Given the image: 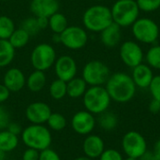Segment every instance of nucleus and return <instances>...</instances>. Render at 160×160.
Wrapping results in <instances>:
<instances>
[{
  "instance_id": "obj_46",
  "label": "nucleus",
  "mask_w": 160,
  "mask_h": 160,
  "mask_svg": "<svg viewBox=\"0 0 160 160\" xmlns=\"http://www.w3.org/2000/svg\"><path fill=\"white\" fill-rule=\"evenodd\" d=\"M124 160H139L138 158H131V157H128L126 159Z\"/></svg>"
},
{
  "instance_id": "obj_4",
  "label": "nucleus",
  "mask_w": 160,
  "mask_h": 160,
  "mask_svg": "<svg viewBox=\"0 0 160 160\" xmlns=\"http://www.w3.org/2000/svg\"><path fill=\"white\" fill-rule=\"evenodd\" d=\"M82 101L86 111L93 114H100L106 112L111 104V98L102 85L91 86L82 96Z\"/></svg>"
},
{
  "instance_id": "obj_38",
  "label": "nucleus",
  "mask_w": 160,
  "mask_h": 160,
  "mask_svg": "<svg viewBox=\"0 0 160 160\" xmlns=\"http://www.w3.org/2000/svg\"><path fill=\"white\" fill-rule=\"evenodd\" d=\"M7 129H8L9 132H11V133H13V134H15V135H17V136L20 135V134L22 133V127L20 126V124L15 123V122H10L9 125L8 126Z\"/></svg>"
},
{
  "instance_id": "obj_14",
  "label": "nucleus",
  "mask_w": 160,
  "mask_h": 160,
  "mask_svg": "<svg viewBox=\"0 0 160 160\" xmlns=\"http://www.w3.org/2000/svg\"><path fill=\"white\" fill-rule=\"evenodd\" d=\"M54 70L57 79L66 82L75 78L77 74V64L69 55H62L55 60Z\"/></svg>"
},
{
  "instance_id": "obj_48",
  "label": "nucleus",
  "mask_w": 160,
  "mask_h": 160,
  "mask_svg": "<svg viewBox=\"0 0 160 160\" xmlns=\"http://www.w3.org/2000/svg\"><path fill=\"white\" fill-rule=\"evenodd\" d=\"M1 1H8V0H1Z\"/></svg>"
},
{
  "instance_id": "obj_36",
  "label": "nucleus",
  "mask_w": 160,
  "mask_h": 160,
  "mask_svg": "<svg viewBox=\"0 0 160 160\" xmlns=\"http://www.w3.org/2000/svg\"><path fill=\"white\" fill-rule=\"evenodd\" d=\"M38 160H61V158L57 152L51 148H47L39 152Z\"/></svg>"
},
{
  "instance_id": "obj_18",
  "label": "nucleus",
  "mask_w": 160,
  "mask_h": 160,
  "mask_svg": "<svg viewBox=\"0 0 160 160\" xmlns=\"http://www.w3.org/2000/svg\"><path fill=\"white\" fill-rule=\"evenodd\" d=\"M131 78L137 87L148 88L154 78L152 68H150L148 65L142 63L137 67L133 68Z\"/></svg>"
},
{
  "instance_id": "obj_32",
  "label": "nucleus",
  "mask_w": 160,
  "mask_h": 160,
  "mask_svg": "<svg viewBox=\"0 0 160 160\" xmlns=\"http://www.w3.org/2000/svg\"><path fill=\"white\" fill-rule=\"evenodd\" d=\"M140 10L144 12L156 11L160 8V0H136Z\"/></svg>"
},
{
  "instance_id": "obj_47",
  "label": "nucleus",
  "mask_w": 160,
  "mask_h": 160,
  "mask_svg": "<svg viewBox=\"0 0 160 160\" xmlns=\"http://www.w3.org/2000/svg\"><path fill=\"white\" fill-rule=\"evenodd\" d=\"M95 1H104V0H95Z\"/></svg>"
},
{
  "instance_id": "obj_31",
  "label": "nucleus",
  "mask_w": 160,
  "mask_h": 160,
  "mask_svg": "<svg viewBox=\"0 0 160 160\" xmlns=\"http://www.w3.org/2000/svg\"><path fill=\"white\" fill-rule=\"evenodd\" d=\"M21 28L25 30L30 36L36 35L37 33H38L41 30L38 26L37 17H31V18H27V19L23 20L22 22Z\"/></svg>"
},
{
  "instance_id": "obj_35",
  "label": "nucleus",
  "mask_w": 160,
  "mask_h": 160,
  "mask_svg": "<svg viewBox=\"0 0 160 160\" xmlns=\"http://www.w3.org/2000/svg\"><path fill=\"white\" fill-rule=\"evenodd\" d=\"M9 123H10L9 112L4 106L0 105V130L7 129Z\"/></svg>"
},
{
  "instance_id": "obj_13",
  "label": "nucleus",
  "mask_w": 160,
  "mask_h": 160,
  "mask_svg": "<svg viewBox=\"0 0 160 160\" xmlns=\"http://www.w3.org/2000/svg\"><path fill=\"white\" fill-rule=\"evenodd\" d=\"M50 106L41 101L30 103L25 109V117L31 123L35 125H43L47 123L50 115L52 114Z\"/></svg>"
},
{
  "instance_id": "obj_12",
  "label": "nucleus",
  "mask_w": 160,
  "mask_h": 160,
  "mask_svg": "<svg viewBox=\"0 0 160 160\" xmlns=\"http://www.w3.org/2000/svg\"><path fill=\"white\" fill-rule=\"evenodd\" d=\"M70 125L77 134L87 136L92 133L96 127V118L93 113L86 110L80 111L72 116Z\"/></svg>"
},
{
  "instance_id": "obj_19",
  "label": "nucleus",
  "mask_w": 160,
  "mask_h": 160,
  "mask_svg": "<svg viewBox=\"0 0 160 160\" xmlns=\"http://www.w3.org/2000/svg\"><path fill=\"white\" fill-rule=\"evenodd\" d=\"M100 40L108 48L115 47L121 40V26L112 22L100 32Z\"/></svg>"
},
{
  "instance_id": "obj_28",
  "label": "nucleus",
  "mask_w": 160,
  "mask_h": 160,
  "mask_svg": "<svg viewBox=\"0 0 160 160\" xmlns=\"http://www.w3.org/2000/svg\"><path fill=\"white\" fill-rule=\"evenodd\" d=\"M47 125L53 131H61L67 127V119L59 112H52L47 121Z\"/></svg>"
},
{
  "instance_id": "obj_27",
  "label": "nucleus",
  "mask_w": 160,
  "mask_h": 160,
  "mask_svg": "<svg viewBox=\"0 0 160 160\" xmlns=\"http://www.w3.org/2000/svg\"><path fill=\"white\" fill-rule=\"evenodd\" d=\"M49 93L52 98L55 100L64 98L67 96V82L60 79H56L51 83Z\"/></svg>"
},
{
  "instance_id": "obj_7",
  "label": "nucleus",
  "mask_w": 160,
  "mask_h": 160,
  "mask_svg": "<svg viewBox=\"0 0 160 160\" xmlns=\"http://www.w3.org/2000/svg\"><path fill=\"white\" fill-rule=\"evenodd\" d=\"M110 76L111 72L108 66L99 60L89 61L82 69V79L90 86L106 84Z\"/></svg>"
},
{
  "instance_id": "obj_9",
  "label": "nucleus",
  "mask_w": 160,
  "mask_h": 160,
  "mask_svg": "<svg viewBox=\"0 0 160 160\" xmlns=\"http://www.w3.org/2000/svg\"><path fill=\"white\" fill-rule=\"evenodd\" d=\"M122 148L127 157L139 159L147 151V142L141 133L131 130L124 135L122 139Z\"/></svg>"
},
{
  "instance_id": "obj_21",
  "label": "nucleus",
  "mask_w": 160,
  "mask_h": 160,
  "mask_svg": "<svg viewBox=\"0 0 160 160\" xmlns=\"http://www.w3.org/2000/svg\"><path fill=\"white\" fill-rule=\"evenodd\" d=\"M19 144V138L17 135L9 132L8 129L0 131V150L4 153L14 151Z\"/></svg>"
},
{
  "instance_id": "obj_34",
  "label": "nucleus",
  "mask_w": 160,
  "mask_h": 160,
  "mask_svg": "<svg viewBox=\"0 0 160 160\" xmlns=\"http://www.w3.org/2000/svg\"><path fill=\"white\" fill-rule=\"evenodd\" d=\"M99 160H124L122 154L115 149H107L98 158Z\"/></svg>"
},
{
  "instance_id": "obj_43",
  "label": "nucleus",
  "mask_w": 160,
  "mask_h": 160,
  "mask_svg": "<svg viewBox=\"0 0 160 160\" xmlns=\"http://www.w3.org/2000/svg\"><path fill=\"white\" fill-rule=\"evenodd\" d=\"M153 152L155 153V155L157 156V158H158V160H160V139L155 143Z\"/></svg>"
},
{
  "instance_id": "obj_29",
  "label": "nucleus",
  "mask_w": 160,
  "mask_h": 160,
  "mask_svg": "<svg viewBox=\"0 0 160 160\" xmlns=\"http://www.w3.org/2000/svg\"><path fill=\"white\" fill-rule=\"evenodd\" d=\"M14 30L13 21L8 16H0V39H8Z\"/></svg>"
},
{
  "instance_id": "obj_24",
  "label": "nucleus",
  "mask_w": 160,
  "mask_h": 160,
  "mask_svg": "<svg viewBox=\"0 0 160 160\" xmlns=\"http://www.w3.org/2000/svg\"><path fill=\"white\" fill-rule=\"evenodd\" d=\"M67 17L60 12H55L49 18V27L54 34H61L68 27Z\"/></svg>"
},
{
  "instance_id": "obj_8",
  "label": "nucleus",
  "mask_w": 160,
  "mask_h": 160,
  "mask_svg": "<svg viewBox=\"0 0 160 160\" xmlns=\"http://www.w3.org/2000/svg\"><path fill=\"white\" fill-rule=\"evenodd\" d=\"M56 53L53 47L48 43H40L36 46L31 53V63L36 70L46 71L54 65Z\"/></svg>"
},
{
  "instance_id": "obj_41",
  "label": "nucleus",
  "mask_w": 160,
  "mask_h": 160,
  "mask_svg": "<svg viewBox=\"0 0 160 160\" xmlns=\"http://www.w3.org/2000/svg\"><path fill=\"white\" fill-rule=\"evenodd\" d=\"M139 160H158L157 158V156L155 155V153L153 151H146L140 158Z\"/></svg>"
},
{
  "instance_id": "obj_49",
  "label": "nucleus",
  "mask_w": 160,
  "mask_h": 160,
  "mask_svg": "<svg viewBox=\"0 0 160 160\" xmlns=\"http://www.w3.org/2000/svg\"><path fill=\"white\" fill-rule=\"evenodd\" d=\"M159 114H160V112H159Z\"/></svg>"
},
{
  "instance_id": "obj_10",
  "label": "nucleus",
  "mask_w": 160,
  "mask_h": 160,
  "mask_svg": "<svg viewBox=\"0 0 160 160\" xmlns=\"http://www.w3.org/2000/svg\"><path fill=\"white\" fill-rule=\"evenodd\" d=\"M88 40L86 31L80 26H68L60 34V42L68 49L80 50L83 48Z\"/></svg>"
},
{
  "instance_id": "obj_33",
  "label": "nucleus",
  "mask_w": 160,
  "mask_h": 160,
  "mask_svg": "<svg viewBox=\"0 0 160 160\" xmlns=\"http://www.w3.org/2000/svg\"><path fill=\"white\" fill-rule=\"evenodd\" d=\"M148 88L150 90L152 98L160 101V75L154 76Z\"/></svg>"
},
{
  "instance_id": "obj_39",
  "label": "nucleus",
  "mask_w": 160,
  "mask_h": 160,
  "mask_svg": "<svg viewBox=\"0 0 160 160\" xmlns=\"http://www.w3.org/2000/svg\"><path fill=\"white\" fill-rule=\"evenodd\" d=\"M9 96H10V91L4 84H0V104L7 101Z\"/></svg>"
},
{
  "instance_id": "obj_25",
  "label": "nucleus",
  "mask_w": 160,
  "mask_h": 160,
  "mask_svg": "<svg viewBox=\"0 0 160 160\" xmlns=\"http://www.w3.org/2000/svg\"><path fill=\"white\" fill-rule=\"evenodd\" d=\"M30 39V35L22 28L15 29L8 38V41L15 49L24 47Z\"/></svg>"
},
{
  "instance_id": "obj_23",
  "label": "nucleus",
  "mask_w": 160,
  "mask_h": 160,
  "mask_svg": "<svg viewBox=\"0 0 160 160\" xmlns=\"http://www.w3.org/2000/svg\"><path fill=\"white\" fill-rule=\"evenodd\" d=\"M15 48L8 39H0V68L8 66L14 59Z\"/></svg>"
},
{
  "instance_id": "obj_22",
  "label": "nucleus",
  "mask_w": 160,
  "mask_h": 160,
  "mask_svg": "<svg viewBox=\"0 0 160 160\" xmlns=\"http://www.w3.org/2000/svg\"><path fill=\"white\" fill-rule=\"evenodd\" d=\"M46 75L44 71L41 70H36L32 72L29 77L26 79V86L27 88L34 93L41 91L45 84H46Z\"/></svg>"
},
{
  "instance_id": "obj_40",
  "label": "nucleus",
  "mask_w": 160,
  "mask_h": 160,
  "mask_svg": "<svg viewBox=\"0 0 160 160\" xmlns=\"http://www.w3.org/2000/svg\"><path fill=\"white\" fill-rule=\"evenodd\" d=\"M149 111L152 113H159L160 112V101L157 99H152L149 103Z\"/></svg>"
},
{
  "instance_id": "obj_42",
  "label": "nucleus",
  "mask_w": 160,
  "mask_h": 160,
  "mask_svg": "<svg viewBox=\"0 0 160 160\" xmlns=\"http://www.w3.org/2000/svg\"><path fill=\"white\" fill-rule=\"evenodd\" d=\"M37 20H38V26L40 29H44L49 26V18L37 17Z\"/></svg>"
},
{
  "instance_id": "obj_17",
  "label": "nucleus",
  "mask_w": 160,
  "mask_h": 160,
  "mask_svg": "<svg viewBox=\"0 0 160 160\" xmlns=\"http://www.w3.org/2000/svg\"><path fill=\"white\" fill-rule=\"evenodd\" d=\"M3 84L10 92H19L26 84V79L23 72L20 68H12L5 73Z\"/></svg>"
},
{
  "instance_id": "obj_2",
  "label": "nucleus",
  "mask_w": 160,
  "mask_h": 160,
  "mask_svg": "<svg viewBox=\"0 0 160 160\" xmlns=\"http://www.w3.org/2000/svg\"><path fill=\"white\" fill-rule=\"evenodd\" d=\"M21 135L22 142L27 148H33L39 152L50 148L52 142V133L44 125L32 124L22 129Z\"/></svg>"
},
{
  "instance_id": "obj_1",
  "label": "nucleus",
  "mask_w": 160,
  "mask_h": 160,
  "mask_svg": "<svg viewBox=\"0 0 160 160\" xmlns=\"http://www.w3.org/2000/svg\"><path fill=\"white\" fill-rule=\"evenodd\" d=\"M105 88L112 100L117 103H127L134 98L137 86L130 75L117 72L110 76Z\"/></svg>"
},
{
  "instance_id": "obj_3",
  "label": "nucleus",
  "mask_w": 160,
  "mask_h": 160,
  "mask_svg": "<svg viewBox=\"0 0 160 160\" xmlns=\"http://www.w3.org/2000/svg\"><path fill=\"white\" fill-rule=\"evenodd\" d=\"M82 22L86 29L92 32H101L113 22L111 8L103 5L88 8L82 16Z\"/></svg>"
},
{
  "instance_id": "obj_6",
  "label": "nucleus",
  "mask_w": 160,
  "mask_h": 160,
  "mask_svg": "<svg viewBox=\"0 0 160 160\" xmlns=\"http://www.w3.org/2000/svg\"><path fill=\"white\" fill-rule=\"evenodd\" d=\"M131 26L134 38L142 43L153 44L159 37V27L152 19L138 18Z\"/></svg>"
},
{
  "instance_id": "obj_16",
  "label": "nucleus",
  "mask_w": 160,
  "mask_h": 160,
  "mask_svg": "<svg viewBox=\"0 0 160 160\" xmlns=\"http://www.w3.org/2000/svg\"><path fill=\"white\" fill-rule=\"evenodd\" d=\"M58 9V0H31L30 3V10L35 17L50 18Z\"/></svg>"
},
{
  "instance_id": "obj_37",
  "label": "nucleus",
  "mask_w": 160,
  "mask_h": 160,
  "mask_svg": "<svg viewBox=\"0 0 160 160\" xmlns=\"http://www.w3.org/2000/svg\"><path fill=\"white\" fill-rule=\"evenodd\" d=\"M39 158V151L33 149V148H27L22 157V160H38Z\"/></svg>"
},
{
  "instance_id": "obj_45",
  "label": "nucleus",
  "mask_w": 160,
  "mask_h": 160,
  "mask_svg": "<svg viewBox=\"0 0 160 160\" xmlns=\"http://www.w3.org/2000/svg\"><path fill=\"white\" fill-rule=\"evenodd\" d=\"M0 160H6V153L0 150Z\"/></svg>"
},
{
  "instance_id": "obj_15",
  "label": "nucleus",
  "mask_w": 160,
  "mask_h": 160,
  "mask_svg": "<svg viewBox=\"0 0 160 160\" xmlns=\"http://www.w3.org/2000/svg\"><path fill=\"white\" fill-rule=\"evenodd\" d=\"M105 150V143L102 138L98 135L89 134L82 142V151L84 156L96 159L98 158Z\"/></svg>"
},
{
  "instance_id": "obj_30",
  "label": "nucleus",
  "mask_w": 160,
  "mask_h": 160,
  "mask_svg": "<svg viewBox=\"0 0 160 160\" xmlns=\"http://www.w3.org/2000/svg\"><path fill=\"white\" fill-rule=\"evenodd\" d=\"M147 65L156 69H160V45L152 46L146 52Z\"/></svg>"
},
{
  "instance_id": "obj_26",
  "label": "nucleus",
  "mask_w": 160,
  "mask_h": 160,
  "mask_svg": "<svg viewBox=\"0 0 160 160\" xmlns=\"http://www.w3.org/2000/svg\"><path fill=\"white\" fill-rule=\"evenodd\" d=\"M98 124L101 128L104 130L110 131L114 129L118 125V118L117 115L111 112H104L99 114Z\"/></svg>"
},
{
  "instance_id": "obj_5",
  "label": "nucleus",
  "mask_w": 160,
  "mask_h": 160,
  "mask_svg": "<svg viewBox=\"0 0 160 160\" xmlns=\"http://www.w3.org/2000/svg\"><path fill=\"white\" fill-rule=\"evenodd\" d=\"M111 11L113 22L121 27L132 25L140 14L136 0H117L112 7Z\"/></svg>"
},
{
  "instance_id": "obj_11",
  "label": "nucleus",
  "mask_w": 160,
  "mask_h": 160,
  "mask_svg": "<svg viewBox=\"0 0 160 160\" xmlns=\"http://www.w3.org/2000/svg\"><path fill=\"white\" fill-rule=\"evenodd\" d=\"M120 58L126 66L133 68L142 63V49L137 42L128 40L120 47Z\"/></svg>"
},
{
  "instance_id": "obj_20",
  "label": "nucleus",
  "mask_w": 160,
  "mask_h": 160,
  "mask_svg": "<svg viewBox=\"0 0 160 160\" xmlns=\"http://www.w3.org/2000/svg\"><path fill=\"white\" fill-rule=\"evenodd\" d=\"M87 90V83L82 78H73L67 82V95L71 98L82 97Z\"/></svg>"
},
{
  "instance_id": "obj_44",
  "label": "nucleus",
  "mask_w": 160,
  "mask_h": 160,
  "mask_svg": "<svg viewBox=\"0 0 160 160\" xmlns=\"http://www.w3.org/2000/svg\"><path fill=\"white\" fill-rule=\"evenodd\" d=\"M74 160H94L92 159V158H87V157H79V158H75Z\"/></svg>"
}]
</instances>
